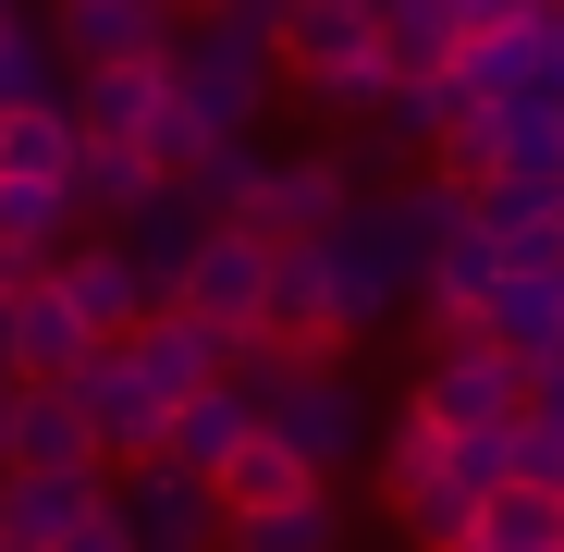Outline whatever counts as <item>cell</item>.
Listing matches in <instances>:
<instances>
[{"instance_id":"obj_1","label":"cell","mask_w":564,"mask_h":552,"mask_svg":"<svg viewBox=\"0 0 564 552\" xmlns=\"http://www.w3.org/2000/svg\"><path fill=\"white\" fill-rule=\"evenodd\" d=\"M270 62H282V74H307L319 99H344V111H381V99H393V74H405L368 0H282V13H270Z\"/></svg>"},{"instance_id":"obj_2","label":"cell","mask_w":564,"mask_h":552,"mask_svg":"<svg viewBox=\"0 0 564 552\" xmlns=\"http://www.w3.org/2000/svg\"><path fill=\"white\" fill-rule=\"evenodd\" d=\"M172 99L209 136H246L258 99H270V37L234 25V13H197V37H172Z\"/></svg>"},{"instance_id":"obj_3","label":"cell","mask_w":564,"mask_h":552,"mask_svg":"<svg viewBox=\"0 0 564 552\" xmlns=\"http://www.w3.org/2000/svg\"><path fill=\"white\" fill-rule=\"evenodd\" d=\"M258 295H270V246H246L234 221H209L197 246L172 258V283H160V307H184L209 344H234L246 356V332H258Z\"/></svg>"},{"instance_id":"obj_4","label":"cell","mask_w":564,"mask_h":552,"mask_svg":"<svg viewBox=\"0 0 564 552\" xmlns=\"http://www.w3.org/2000/svg\"><path fill=\"white\" fill-rule=\"evenodd\" d=\"M417 418H430L442 442H503V430L528 418V356H516V344H454L430 381H417Z\"/></svg>"},{"instance_id":"obj_5","label":"cell","mask_w":564,"mask_h":552,"mask_svg":"<svg viewBox=\"0 0 564 552\" xmlns=\"http://www.w3.org/2000/svg\"><path fill=\"white\" fill-rule=\"evenodd\" d=\"M0 467H13V479H99L111 454H99V430H86V405H74L62 381H13V418H0Z\"/></svg>"},{"instance_id":"obj_6","label":"cell","mask_w":564,"mask_h":552,"mask_svg":"<svg viewBox=\"0 0 564 552\" xmlns=\"http://www.w3.org/2000/svg\"><path fill=\"white\" fill-rule=\"evenodd\" d=\"M454 540L466 552H564V479L552 467H491L454 504Z\"/></svg>"},{"instance_id":"obj_7","label":"cell","mask_w":564,"mask_h":552,"mask_svg":"<svg viewBox=\"0 0 564 552\" xmlns=\"http://www.w3.org/2000/svg\"><path fill=\"white\" fill-rule=\"evenodd\" d=\"M197 491L221 504V528H258V516H295V504H319V454H295L282 430H258V418H246V442L221 454V467H209Z\"/></svg>"},{"instance_id":"obj_8","label":"cell","mask_w":564,"mask_h":552,"mask_svg":"<svg viewBox=\"0 0 564 552\" xmlns=\"http://www.w3.org/2000/svg\"><path fill=\"white\" fill-rule=\"evenodd\" d=\"M86 344H99V332H86V320L62 307L50 258H37L25 283L0 295V381H74V368H86Z\"/></svg>"},{"instance_id":"obj_9","label":"cell","mask_w":564,"mask_h":552,"mask_svg":"<svg viewBox=\"0 0 564 552\" xmlns=\"http://www.w3.org/2000/svg\"><path fill=\"white\" fill-rule=\"evenodd\" d=\"M50 283H62V307H74L86 332H99V344H123V332H135V320L160 307V283H148V258H135L123 234H99L86 258H62Z\"/></svg>"},{"instance_id":"obj_10","label":"cell","mask_w":564,"mask_h":552,"mask_svg":"<svg viewBox=\"0 0 564 552\" xmlns=\"http://www.w3.org/2000/svg\"><path fill=\"white\" fill-rule=\"evenodd\" d=\"M381 491H393V516H442V504H466V491H479V467H466V442H442V430H430V418L405 405Z\"/></svg>"},{"instance_id":"obj_11","label":"cell","mask_w":564,"mask_h":552,"mask_svg":"<svg viewBox=\"0 0 564 552\" xmlns=\"http://www.w3.org/2000/svg\"><path fill=\"white\" fill-rule=\"evenodd\" d=\"M234 442H246V405H234V368H221V381H197V393L160 418V454H148V467H160V479H209Z\"/></svg>"},{"instance_id":"obj_12","label":"cell","mask_w":564,"mask_h":552,"mask_svg":"<svg viewBox=\"0 0 564 552\" xmlns=\"http://www.w3.org/2000/svg\"><path fill=\"white\" fill-rule=\"evenodd\" d=\"M62 50H74V62L172 50V13H160V0H62Z\"/></svg>"},{"instance_id":"obj_13","label":"cell","mask_w":564,"mask_h":552,"mask_svg":"<svg viewBox=\"0 0 564 552\" xmlns=\"http://www.w3.org/2000/svg\"><path fill=\"white\" fill-rule=\"evenodd\" d=\"M258 430H282V442H295V454H319V467H332V454H344V381H319V368H282V393H270V418Z\"/></svg>"},{"instance_id":"obj_14","label":"cell","mask_w":564,"mask_h":552,"mask_svg":"<svg viewBox=\"0 0 564 552\" xmlns=\"http://www.w3.org/2000/svg\"><path fill=\"white\" fill-rule=\"evenodd\" d=\"M246 552H332V516L319 504H295V516H258V528H234Z\"/></svg>"},{"instance_id":"obj_15","label":"cell","mask_w":564,"mask_h":552,"mask_svg":"<svg viewBox=\"0 0 564 552\" xmlns=\"http://www.w3.org/2000/svg\"><path fill=\"white\" fill-rule=\"evenodd\" d=\"M160 13H172V25H197V13H221V0H160Z\"/></svg>"},{"instance_id":"obj_16","label":"cell","mask_w":564,"mask_h":552,"mask_svg":"<svg viewBox=\"0 0 564 552\" xmlns=\"http://www.w3.org/2000/svg\"><path fill=\"white\" fill-rule=\"evenodd\" d=\"M25 270H37V258H13V246H0V295H13V283H25Z\"/></svg>"},{"instance_id":"obj_17","label":"cell","mask_w":564,"mask_h":552,"mask_svg":"<svg viewBox=\"0 0 564 552\" xmlns=\"http://www.w3.org/2000/svg\"><path fill=\"white\" fill-rule=\"evenodd\" d=\"M442 552H466V540H442Z\"/></svg>"},{"instance_id":"obj_18","label":"cell","mask_w":564,"mask_h":552,"mask_svg":"<svg viewBox=\"0 0 564 552\" xmlns=\"http://www.w3.org/2000/svg\"><path fill=\"white\" fill-rule=\"evenodd\" d=\"M0 552H13V540H0Z\"/></svg>"}]
</instances>
